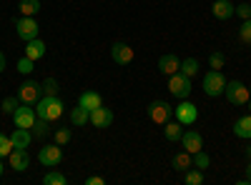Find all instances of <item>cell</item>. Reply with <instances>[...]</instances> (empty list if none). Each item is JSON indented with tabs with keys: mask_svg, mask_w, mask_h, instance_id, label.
<instances>
[{
	"mask_svg": "<svg viewBox=\"0 0 251 185\" xmlns=\"http://www.w3.org/2000/svg\"><path fill=\"white\" fill-rule=\"evenodd\" d=\"M63 103H60V98L58 95H40V100L35 103V113H38V118H46V120H58L60 115H63Z\"/></svg>",
	"mask_w": 251,
	"mask_h": 185,
	"instance_id": "6da1fadb",
	"label": "cell"
},
{
	"mask_svg": "<svg viewBox=\"0 0 251 185\" xmlns=\"http://www.w3.org/2000/svg\"><path fill=\"white\" fill-rule=\"evenodd\" d=\"M226 90V78L221 75V70H208L203 75V93L208 98H219Z\"/></svg>",
	"mask_w": 251,
	"mask_h": 185,
	"instance_id": "7a4b0ae2",
	"label": "cell"
},
{
	"mask_svg": "<svg viewBox=\"0 0 251 185\" xmlns=\"http://www.w3.org/2000/svg\"><path fill=\"white\" fill-rule=\"evenodd\" d=\"M226 100L231 103V105H246L249 103V98H251V90L244 85V83H239V80H231V83H226Z\"/></svg>",
	"mask_w": 251,
	"mask_h": 185,
	"instance_id": "3957f363",
	"label": "cell"
},
{
	"mask_svg": "<svg viewBox=\"0 0 251 185\" xmlns=\"http://www.w3.org/2000/svg\"><path fill=\"white\" fill-rule=\"evenodd\" d=\"M149 118L156 123V125H166V123L174 118V108L166 100H153L149 105Z\"/></svg>",
	"mask_w": 251,
	"mask_h": 185,
	"instance_id": "277c9868",
	"label": "cell"
},
{
	"mask_svg": "<svg viewBox=\"0 0 251 185\" xmlns=\"http://www.w3.org/2000/svg\"><path fill=\"white\" fill-rule=\"evenodd\" d=\"M169 90H171V95L186 100L188 95H191V78H186L183 73H174V75H169Z\"/></svg>",
	"mask_w": 251,
	"mask_h": 185,
	"instance_id": "5b68a950",
	"label": "cell"
},
{
	"mask_svg": "<svg viewBox=\"0 0 251 185\" xmlns=\"http://www.w3.org/2000/svg\"><path fill=\"white\" fill-rule=\"evenodd\" d=\"M15 30H18V38L20 40H33V38H38V33H40V28H38V23L33 18H28V15H20V18H15Z\"/></svg>",
	"mask_w": 251,
	"mask_h": 185,
	"instance_id": "8992f818",
	"label": "cell"
},
{
	"mask_svg": "<svg viewBox=\"0 0 251 185\" xmlns=\"http://www.w3.org/2000/svg\"><path fill=\"white\" fill-rule=\"evenodd\" d=\"M40 95H43V90H40V83H35V80H25V83L18 88V98H20V103H25V105H35L40 100Z\"/></svg>",
	"mask_w": 251,
	"mask_h": 185,
	"instance_id": "52a82bcc",
	"label": "cell"
},
{
	"mask_svg": "<svg viewBox=\"0 0 251 185\" xmlns=\"http://www.w3.org/2000/svg\"><path fill=\"white\" fill-rule=\"evenodd\" d=\"M38 160L43 163L46 168H55V165H60V160H63V150H60V145H58V143H53V145H43V148H40V153H38Z\"/></svg>",
	"mask_w": 251,
	"mask_h": 185,
	"instance_id": "ba28073f",
	"label": "cell"
},
{
	"mask_svg": "<svg viewBox=\"0 0 251 185\" xmlns=\"http://www.w3.org/2000/svg\"><path fill=\"white\" fill-rule=\"evenodd\" d=\"M174 115H176V120L181 123V125H191V123H196V118H199V110H196L194 103L181 100L178 105L174 108Z\"/></svg>",
	"mask_w": 251,
	"mask_h": 185,
	"instance_id": "9c48e42d",
	"label": "cell"
},
{
	"mask_svg": "<svg viewBox=\"0 0 251 185\" xmlns=\"http://www.w3.org/2000/svg\"><path fill=\"white\" fill-rule=\"evenodd\" d=\"M35 118H38L35 108L25 105V103H20V108L13 113V123H15V128H33Z\"/></svg>",
	"mask_w": 251,
	"mask_h": 185,
	"instance_id": "30bf717a",
	"label": "cell"
},
{
	"mask_svg": "<svg viewBox=\"0 0 251 185\" xmlns=\"http://www.w3.org/2000/svg\"><path fill=\"white\" fill-rule=\"evenodd\" d=\"M111 58H113V63H118V65H128V63H133L136 53H133V48L128 43H113L111 45Z\"/></svg>",
	"mask_w": 251,
	"mask_h": 185,
	"instance_id": "8fae6325",
	"label": "cell"
},
{
	"mask_svg": "<svg viewBox=\"0 0 251 185\" xmlns=\"http://www.w3.org/2000/svg\"><path fill=\"white\" fill-rule=\"evenodd\" d=\"M8 163H10L13 170L23 173V170L30 168V155H28V150H23V148H13V153L8 155Z\"/></svg>",
	"mask_w": 251,
	"mask_h": 185,
	"instance_id": "7c38bea8",
	"label": "cell"
},
{
	"mask_svg": "<svg viewBox=\"0 0 251 185\" xmlns=\"http://www.w3.org/2000/svg\"><path fill=\"white\" fill-rule=\"evenodd\" d=\"M181 145H183V150H188V153H199V150H203V138H201V133H196V130H186L183 135H181Z\"/></svg>",
	"mask_w": 251,
	"mask_h": 185,
	"instance_id": "4fadbf2b",
	"label": "cell"
},
{
	"mask_svg": "<svg viewBox=\"0 0 251 185\" xmlns=\"http://www.w3.org/2000/svg\"><path fill=\"white\" fill-rule=\"evenodd\" d=\"M113 123V113H111V108H96V110H91V125H96V128H108Z\"/></svg>",
	"mask_w": 251,
	"mask_h": 185,
	"instance_id": "5bb4252c",
	"label": "cell"
},
{
	"mask_svg": "<svg viewBox=\"0 0 251 185\" xmlns=\"http://www.w3.org/2000/svg\"><path fill=\"white\" fill-rule=\"evenodd\" d=\"M178 68H181V60L174 53H166V55L158 58V70L163 75H174V73H178Z\"/></svg>",
	"mask_w": 251,
	"mask_h": 185,
	"instance_id": "9a60e30c",
	"label": "cell"
},
{
	"mask_svg": "<svg viewBox=\"0 0 251 185\" xmlns=\"http://www.w3.org/2000/svg\"><path fill=\"white\" fill-rule=\"evenodd\" d=\"M211 13H214L216 20H228L236 13V5L231 3V0H216V3L211 5Z\"/></svg>",
	"mask_w": 251,
	"mask_h": 185,
	"instance_id": "2e32d148",
	"label": "cell"
},
{
	"mask_svg": "<svg viewBox=\"0 0 251 185\" xmlns=\"http://www.w3.org/2000/svg\"><path fill=\"white\" fill-rule=\"evenodd\" d=\"M78 105H83V108L91 113V110H96V108L103 105V98H100V93H96V90H86V93H80Z\"/></svg>",
	"mask_w": 251,
	"mask_h": 185,
	"instance_id": "e0dca14e",
	"label": "cell"
},
{
	"mask_svg": "<svg viewBox=\"0 0 251 185\" xmlns=\"http://www.w3.org/2000/svg\"><path fill=\"white\" fill-rule=\"evenodd\" d=\"M191 165H194V155L188 153V150H181V153H176V155L171 158V168L178 170V173H186Z\"/></svg>",
	"mask_w": 251,
	"mask_h": 185,
	"instance_id": "ac0fdd59",
	"label": "cell"
},
{
	"mask_svg": "<svg viewBox=\"0 0 251 185\" xmlns=\"http://www.w3.org/2000/svg\"><path fill=\"white\" fill-rule=\"evenodd\" d=\"M25 58H30L33 63L40 60V58H46V43H43V40H38V38L28 40V43H25Z\"/></svg>",
	"mask_w": 251,
	"mask_h": 185,
	"instance_id": "d6986e66",
	"label": "cell"
},
{
	"mask_svg": "<svg viewBox=\"0 0 251 185\" xmlns=\"http://www.w3.org/2000/svg\"><path fill=\"white\" fill-rule=\"evenodd\" d=\"M10 140H13V145H15V148L28 150L30 140H33V133H30V128H15L13 135H10Z\"/></svg>",
	"mask_w": 251,
	"mask_h": 185,
	"instance_id": "ffe728a7",
	"label": "cell"
},
{
	"mask_svg": "<svg viewBox=\"0 0 251 185\" xmlns=\"http://www.w3.org/2000/svg\"><path fill=\"white\" fill-rule=\"evenodd\" d=\"M234 135L251 140V113H246L244 118H239V120L234 123Z\"/></svg>",
	"mask_w": 251,
	"mask_h": 185,
	"instance_id": "44dd1931",
	"label": "cell"
},
{
	"mask_svg": "<svg viewBox=\"0 0 251 185\" xmlns=\"http://www.w3.org/2000/svg\"><path fill=\"white\" fill-rule=\"evenodd\" d=\"M71 123H73L75 128H86V123H91V113L83 108V105H78V108L71 110Z\"/></svg>",
	"mask_w": 251,
	"mask_h": 185,
	"instance_id": "7402d4cb",
	"label": "cell"
},
{
	"mask_svg": "<svg viewBox=\"0 0 251 185\" xmlns=\"http://www.w3.org/2000/svg\"><path fill=\"white\" fill-rule=\"evenodd\" d=\"M163 135H166V140L169 143H178L181 140V135H183V130H181V123L176 120V123H166V128H163Z\"/></svg>",
	"mask_w": 251,
	"mask_h": 185,
	"instance_id": "603a6c76",
	"label": "cell"
},
{
	"mask_svg": "<svg viewBox=\"0 0 251 185\" xmlns=\"http://www.w3.org/2000/svg\"><path fill=\"white\" fill-rule=\"evenodd\" d=\"M30 133H33V138H46V135L50 133V120H46V118H35Z\"/></svg>",
	"mask_w": 251,
	"mask_h": 185,
	"instance_id": "cb8c5ba5",
	"label": "cell"
},
{
	"mask_svg": "<svg viewBox=\"0 0 251 185\" xmlns=\"http://www.w3.org/2000/svg\"><path fill=\"white\" fill-rule=\"evenodd\" d=\"M18 10H20V15L33 18V15H38V13H40V0H20Z\"/></svg>",
	"mask_w": 251,
	"mask_h": 185,
	"instance_id": "d4e9b609",
	"label": "cell"
},
{
	"mask_svg": "<svg viewBox=\"0 0 251 185\" xmlns=\"http://www.w3.org/2000/svg\"><path fill=\"white\" fill-rule=\"evenodd\" d=\"M178 73H183L186 78H194L199 73V60L196 58H186L183 63H181V68H178Z\"/></svg>",
	"mask_w": 251,
	"mask_h": 185,
	"instance_id": "484cf974",
	"label": "cell"
},
{
	"mask_svg": "<svg viewBox=\"0 0 251 185\" xmlns=\"http://www.w3.org/2000/svg\"><path fill=\"white\" fill-rule=\"evenodd\" d=\"M201 183H203V170L191 165L186 170V185H201Z\"/></svg>",
	"mask_w": 251,
	"mask_h": 185,
	"instance_id": "4316f807",
	"label": "cell"
},
{
	"mask_svg": "<svg viewBox=\"0 0 251 185\" xmlns=\"http://www.w3.org/2000/svg\"><path fill=\"white\" fill-rule=\"evenodd\" d=\"M43 185H66V175L58 173V170H50V173H46Z\"/></svg>",
	"mask_w": 251,
	"mask_h": 185,
	"instance_id": "83f0119b",
	"label": "cell"
},
{
	"mask_svg": "<svg viewBox=\"0 0 251 185\" xmlns=\"http://www.w3.org/2000/svg\"><path fill=\"white\" fill-rule=\"evenodd\" d=\"M13 140H10V135H3L0 133V158H8L10 153H13Z\"/></svg>",
	"mask_w": 251,
	"mask_h": 185,
	"instance_id": "f1b7e54d",
	"label": "cell"
},
{
	"mask_svg": "<svg viewBox=\"0 0 251 185\" xmlns=\"http://www.w3.org/2000/svg\"><path fill=\"white\" fill-rule=\"evenodd\" d=\"M40 90H43V95H58V80L55 78H46L43 83H40Z\"/></svg>",
	"mask_w": 251,
	"mask_h": 185,
	"instance_id": "f546056e",
	"label": "cell"
},
{
	"mask_svg": "<svg viewBox=\"0 0 251 185\" xmlns=\"http://www.w3.org/2000/svg\"><path fill=\"white\" fill-rule=\"evenodd\" d=\"M18 108H20V98H18V95H10V98H5V100H3V113L13 115Z\"/></svg>",
	"mask_w": 251,
	"mask_h": 185,
	"instance_id": "4dcf8cb0",
	"label": "cell"
},
{
	"mask_svg": "<svg viewBox=\"0 0 251 185\" xmlns=\"http://www.w3.org/2000/svg\"><path fill=\"white\" fill-rule=\"evenodd\" d=\"M239 40H241V43H246V45H251V18L241 23V28H239Z\"/></svg>",
	"mask_w": 251,
	"mask_h": 185,
	"instance_id": "1f68e13d",
	"label": "cell"
},
{
	"mask_svg": "<svg viewBox=\"0 0 251 185\" xmlns=\"http://www.w3.org/2000/svg\"><path fill=\"white\" fill-rule=\"evenodd\" d=\"M208 65H211V70H221L224 65H226V58H224V53H211L208 55Z\"/></svg>",
	"mask_w": 251,
	"mask_h": 185,
	"instance_id": "d6a6232c",
	"label": "cell"
},
{
	"mask_svg": "<svg viewBox=\"0 0 251 185\" xmlns=\"http://www.w3.org/2000/svg\"><path fill=\"white\" fill-rule=\"evenodd\" d=\"M194 165H196L199 170H206L208 165H211V158H208L203 150H199V153H194Z\"/></svg>",
	"mask_w": 251,
	"mask_h": 185,
	"instance_id": "836d02e7",
	"label": "cell"
},
{
	"mask_svg": "<svg viewBox=\"0 0 251 185\" xmlns=\"http://www.w3.org/2000/svg\"><path fill=\"white\" fill-rule=\"evenodd\" d=\"M71 138H73V133H71L68 128H58V130H55V143H58V145H68Z\"/></svg>",
	"mask_w": 251,
	"mask_h": 185,
	"instance_id": "e575fe53",
	"label": "cell"
},
{
	"mask_svg": "<svg viewBox=\"0 0 251 185\" xmlns=\"http://www.w3.org/2000/svg\"><path fill=\"white\" fill-rule=\"evenodd\" d=\"M33 70H35V68H33V60H30V58H25V55H23V58L18 60V73L28 75V73H33Z\"/></svg>",
	"mask_w": 251,
	"mask_h": 185,
	"instance_id": "d590c367",
	"label": "cell"
},
{
	"mask_svg": "<svg viewBox=\"0 0 251 185\" xmlns=\"http://www.w3.org/2000/svg\"><path fill=\"white\" fill-rule=\"evenodd\" d=\"M234 15H239L241 20H249V18H251V5H249V3L236 5V13H234Z\"/></svg>",
	"mask_w": 251,
	"mask_h": 185,
	"instance_id": "8d00e7d4",
	"label": "cell"
},
{
	"mask_svg": "<svg viewBox=\"0 0 251 185\" xmlns=\"http://www.w3.org/2000/svg\"><path fill=\"white\" fill-rule=\"evenodd\" d=\"M106 180L103 178H98V175H91V178H86V185H103Z\"/></svg>",
	"mask_w": 251,
	"mask_h": 185,
	"instance_id": "74e56055",
	"label": "cell"
},
{
	"mask_svg": "<svg viewBox=\"0 0 251 185\" xmlns=\"http://www.w3.org/2000/svg\"><path fill=\"white\" fill-rule=\"evenodd\" d=\"M239 183H241V185H244V183H251V163L246 165V178H244V180H239Z\"/></svg>",
	"mask_w": 251,
	"mask_h": 185,
	"instance_id": "f35d334b",
	"label": "cell"
},
{
	"mask_svg": "<svg viewBox=\"0 0 251 185\" xmlns=\"http://www.w3.org/2000/svg\"><path fill=\"white\" fill-rule=\"evenodd\" d=\"M5 70V55H3V50H0V73Z\"/></svg>",
	"mask_w": 251,
	"mask_h": 185,
	"instance_id": "ab89813d",
	"label": "cell"
},
{
	"mask_svg": "<svg viewBox=\"0 0 251 185\" xmlns=\"http://www.w3.org/2000/svg\"><path fill=\"white\" fill-rule=\"evenodd\" d=\"M246 158H251V145H246Z\"/></svg>",
	"mask_w": 251,
	"mask_h": 185,
	"instance_id": "60d3db41",
	"label": "cell"
},
{
	"mask_svg": "<svg viewBox=\"0 0 251 185\" xmlns=\"http://www.w3.org/2000/svg\"><path fill=\"white\" fill-rule=\"evenodd\" d=\"M246 108H249V113H251V98H249V103H246Z\"/></svg>",
	"mask_w": 251,
	"mask_h": 185,
	"instance_id": "b9f144b4",
	"label": "cell"
},
{
	"mask_svg": "<svg viewBox=\"0 0 251 185\" xmlns=\"http://www.w3.org/2000/svg\"><path fill=\"white\" fill-rule=\"evenodd\" d=\"M0 175H3V165H0Z\"/></svg>",
	"mask_w": 251,
	"mask_h": 185,
	"instance_id": "7bdbcfd3",
	"label": "cell"
},
{
	"mask_svg": "<svg viewBox=\"0 0 251 185\" xmlns=\"http://www.w3.org/2000/svg\"><path fill=\"white\" fill-rule=\"evenodd\" d=\"M249 90H251V88H249Z\"/></svg>",
	"mask_w": 251,
	"mask_h": 185,
	"instance_id": "ee69618b",
	"label": "cell"
}]
</instances>
